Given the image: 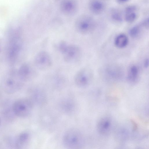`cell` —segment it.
<instances>
[{
    "label": "cell",
    "mask_w": 149,
    "mask_h": 149,
    "mask_svg": "<svg viewBox=\"0 0 149 149\" xmlns=\"http://www.w3.org/2000/svg\"><path fill=\"white\" fill-rule=\"evenodd\" d=\"M7 56L9 61L14 63L18 58L22 46L21 31L18 28H12L9 31Z\"/></svg>",
    "instance_id": "obj_1"
},
{
    "label": "cell",
    "mask_w": 149,
    "mask_h": 149,
    "mask_svg": "<svg viewBox=\"0 0 149 149\" xmlns=\"http://www.w3.org/2000/svg\"><path fill=\"white\" fill-rule=\"evenodd\" d=\"M24 82L19 76L17 70L11 71L3 79L1 86L5 93L11 94L18 91L23 86Z\"/></svg>",
    "instance_id": "obj_2"
},
{
    "label": "cell",
    "mask_w": 149,
    "mask_h": 149,
    "mask_svg": "<svg viewBox=\"0 0 149 149\" xmlns=\"http://www.w3.org/2000/svg\"><path fill=\"white\" fill-rule=\"evenodd\" d=\"M58 48L63 55L64 61L67 63H75L81 57V50L76 45L68 44L65 42L62 41L59 43Z\"/></svg>",
    "instance_id": "obj_3"
},
{
    "label": "cell",
    "mask_w": 149,
    "mask_h": 149,
    "mask_svg": "<svg viewBox=\"0 0 149 149\" xmlns=\"http://www.w3.org/2000/svg\"><path fill=\"white\" fill-rule=\"evenodd\" d=\"M63 141L64 146L66 148L77 149L82 146L83 139L81 132L77 129L73 128L65 133Z\"/></svg>",
    "instance_id": "obj_4"
},
{
    "label": "cell",
    "mask_w": 149,
    "mask_h": 149,
    "mask_svg": "<svg viewBox=\"0 0 149 149\" xmlns=\"http://www.w3.org/2000/svg\"><path fill=\"white\" fill-rule=\"evenodd\" d=\"M100 75L105 80L112 82L121 80L124 75L122 68L118 65L109 64L103 66L100 71Z\"/></svg>",
    "instance_id": "obj_5"
},
{
    "label": "cell",
    "mask_w": 149,
    "mask_h": 149,
    "mask_svg": "<svg viewBox=\"0 0 149 149\" xmlns=\"http://www.w3.org/2000/svg\"><path fill=\"white\" fill-rule=\"evenodd\" d=\"M33 107L32 102L30 99L23 98L18 99L13 103L12 110L15 116L20 118L28 116Z\"/></svg>",
    "instance_id": "obj_6"
},
{
    "label": "cell",
    "mask_w": 149,
    "mask_h": 149,
    "mask_svg": "<svg viewBox=\"0 0 149 149\" xmlns=\"http://www.w3.org/2000/svg\"><path fill=\"white\" fill-rule=\"evenodd\" d=\"M95 22L93 18L86 15L79 17L75 24L77 31L83 35L88 34L92 32L95 29Z\"/></svg>",
    "instance_id": "obj_7"
},
{
    "label": "cell",
    "mask_w": 149,
    "mask_h": 149,
    "mask_svg": "<svg viewBox=\"0 0 149 149\" xmlns=\"http://www.w3.org/2000/svg\"><path fill=\"white\" fill-rule=\"evenodd\" d=\"M93 77V72L90 69L83 68L78 70L75 74L74 82L79 87H86L89 84Z\"/></svg>",
    "instance_id": "obj_8"
},
{
    "label": "cell",
    "mask_w": 149,
    "mask_h": 149,
    "mask_svg": "<svg viewBox=\"0 0 149 149\" xmlns=\"http://www.w3.org/2000/svg\"><path fill=\"white\" fill-rule=\"evenodd\" d=\"M34 63L38 69L41 70H46L52 66V61L48 53L42 51L39 52L35 56Z\"/></svg>",
    "instance_id": "obj_9"
},
{
    "label": "cell",
    "mask_w": 149,
    "mask_h": 149,
    "mask_svg": "<svg viewBox=\"0 0 149 149\" xmlns=\"http://www.w3.org/2000/svg\"><path fill=\"white\" fill-rule=\"evenodd\" d=\"M62 12L68 15H71L74 14L77 11V3L75 0H64L60 6Z\"/></svg>",
    "instance_id": "obj_10"
},
{
    "label": "cell",
    "mask_w": 149,
    "mask_h": 149,
    "mask_svg": "<svg viewBox=\"0 0 149 149\" xmlns=\"http://www.w3.org/2000/svg\"><path fill=\"white\" fill-rule=\"evenodd\" d=\"M18 73L20 78L24 81L33 77L36 73V71L28 63H25L21 65L18 70Z\"/></svg>",
    "instance_id": "obj_11"
},
{
    "label": "cell",
    "mask_w": 149,
    "mask_h": 149,
    "mask_svg": "<svg viewBox=\"0 0 149 149\" xmlns=\"http://www.w3.org/2000/svg\"><path fill=\"white\" fill-rule=\"evenodd\" d=\"M88 7L93 14L98 15L104 12L106 5L103 0H89Z\"/></svg>",
    "instance_id": "obj_12"
},
{
    "label": "cell",
    "mask_w": 149,
    "mask_h": 149,
    "mask_svg": "<svg viewBox=\"0 0 149 149\" xmlns=\"http://www.w3.org/2000/svg\"><path fill=\"white\" fill-rule=\"evenodd\" d=\"M112 126L111 119L105 117L101 118L97 124V128L98 132L102 135H106L110 131Z\"/></svg>",
    "instance_id": "obj_13"
},
{
    "label": "cell",
    "mask_w": 149,
    "mask_h": 149,
    "mask_svg": "<svg viewBox=\"0 0 149 149\" xmlns=\"http://www.w3.org/2000/svg\"><path fill=\"white\" fill-rule=\"evenodd\" d=\"M30 138L29 134L26 132L20 133L15 140V146L17 149L24 148L28 144Z\"/></svg>",
    "instance_id": "obj_14"
},
{
    "label": "cell",
    "mask_w": 149,
    "mask_h": 149,
    "mask_svg": "<svg viewBox=\"0 0 149 149\" xmlns=\"http://www.w3.org/2000/svg\"><path fill=\"white\" fill-rule=\"evenodd\" d=\"M139 69L138 66L136 65H132L128 70L127 75V80L131 84H135L139 80Z\"/></svg>",
    "instance_id": "obj_15"
},
{
    "label": "cell",
    "mask_w": 149,
    "mask_h": 149,
    "mask_svg": "<svg viewBox=\"0 0 149 149\" xmlns=\"http://www.w3.org/2000/svg\"><path fill=\"white\" fill-rule=\"evenodd\" d=\"M109 17L112 21L116 23H121L123 21L122 13L119 9L117 8L111 9L109 12Z\"/></svg>",
    "instance_id": "obj_16"
},
{
    "label": "cell",
    "mask_w": 149,
    "mask_h": 149,
    "mask_svg": "<svg viewBox=\"0 0 149 149\" xmlns=\"http://www.w3.org/2000/svg\"><path fill=\"white\" fill-rule=\"evenodd\" d=\"M128 43V39L126 35L124 34H120L115 38L114 43L115 46L119 48L125 47Z\"/></svg>",
    "instance_id": "obj_17"
},
{
    "label": "cell",
    "mask_w": 149,
    "mask_h": 149,
    "mask_svg": "<svg viewBox=\"0 0 149 149\" xmlns=\"http://www.w3.org/2000/svg\"><path fill=\"white\" fill-rule=\"evenodd\" d=\"M142 27L141 24L136 25L133 26L129 31L130 36L133 38H136L139 36L141 32Z\"/></svg>",
    "instance_id": "obj_18"
},
{
    "label": "cell",
    "mask_w": 149,
    "mask_h": 149,
    "mask_svg": "<svg viewBox=\"0 0 149 149\" xmlns=\"http://www.w3.org/2000/svg\"><path fill=\"white\" fill-rule=\"evenodd\" d=\"M136 11L125 13L124 19L128 23L134 22L137 18V14Z\"/></svg>",
    "instance_id": "obj_19"
},
{
    "label": "cell",
    "mask_w": 149,
    "mask_h": 149,
    "mask_svg": "<svg viewBox=\"0 0 149 149\" xmlns=\"http://www.w3.org/2000/svg\"><path fill=\"white\" fill-rule=\"evenodd\" d=\"M137 10V7L134 5H130L127 6L125 9V13Z\"/></svg>",
    "instance_id": "obj_20"
},
{
    "label": "cell",
    "mask_w": 149,
    "mask_h": 149,
    "mask_svg": "<svg viewBox=\"0 0 149 149\" xmlns=\"http://www.w3.org/2000/svg\"><path fill=\"white\" fill-rule=\"evenodd\" d=\"M141 25L143 27L147 29H148L149 25V18L147 17L145 18L142 21Z\"/></svg>",
    "instance_id": "obj_21"
},
{
    "label": "cell",
    "mask_w": 149,
    "mask_h": 149,
    "mask_svg": "<svg viewBox=\"0 0 149 149\" xmlns=\"http://www.w3.org/2000/svg\"><path fill=\"white\" fill-rule=\"evenodd\" d=\"M149 59L148 58H146L144 60L143 62V65L146 68H147L149 66Z\"/></svg>",
    "instance_id": "obj_22"
},
{
    "label": "cell",
    "mask_w": 149,
    "mask_h": 149,
    "mask_svg": "<svg viewBox=\"0 0 149 149\" xmlns=\"http://www.w3.org/2000/svg\"><path fill=\"white\" fill-rule=\"evenodd\" d=\"M130 0H116V2L120 4H123L128 2Z\"/></svg>",
    "instance_id": "obj_23"
},
{
    "label": "cell",
    "mask_w": 149,
    "mask_h": 149,
    "mask_svg": "<svg viewBox=\"0 0 149 149\" xmlns=\"http://www.w3.org/2000/svg\"><path fill=\"white\" fill-rule=\"evenodd\" d=\"M1 118L0 117V126L1 125Z\"/></svg>",
    "instance_id": "obj_24"
},
{
    "label": "cell",
    "mask_w": 149,
    "mask_h": 149,
    "mask_svg": "<svg viewBox=\"0 0 149 149\" xmlns=\"http://www.w3.org/2000/svg\"></svg>",
    "instance_id": "obj_25"
}]
</instances>
